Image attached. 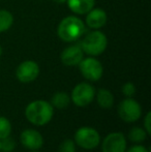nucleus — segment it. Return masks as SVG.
<instances>
[{
    "mask_svg": "<svg viewBox=\"0 0 151 152\" xmlns=\"http://www.w3.org/2000/svg\"><path fill=\"white\" fill-rule=\"evenodd\" d=\"M119 117L124 122L133 123L139 120L142 116L141 104L131 97H126L118 106Z\"/></svg>",
    "mask_w": 151,
    "mask_h": 152,
    "instance_id": "nucleus-6",
    "label": "nucleus"
},
{
    "mask_svg": "<svg viewBox=\"0 0 151 152\" xmlns=\"http://www.w3.org/2000/svg\"><path fill=\"white\" fill-rule=\"evenodd\" d=\"M84 58V52L80 45H71L64 49L60 54V60L66 66L79 65Z\"/></svg>",
    "mask_w": 151,
    "mask_h": 152,
    "instance_id": "nucleus-11",
    "label": "nucleus"
},
{
    "mask_svg": "<svg viewBox=\"0 0 151 152\" xmlns=\"http://www.w3.org/2000/svg\"><path fill=\"white\" fill-rule=\"evenodd\" d=\"M2 54H3V49H2V46L0 45V57L2 56Z\"/></svg>",
    "mask_w": 151,
    "mask_h": 152,
    "instance_id": "nucleus-25",
    "label": "nucleus"
},
{
    "mask_svg": "<svg viewBox=\"0 0 151 152\" xmlns=\"http://www.w3.org/2000/svg\"><path fill=\"white\" fill-rule=\"evenodd\" d=\"M79 68L86 80L91 82H96L103 77L104 67L99 60L95 59L94 57H87L83 58L82 61L79 63Z\"/></svg>",
    "mask_w": 151,
    "mask_h": 152,
    "instance_id": "nucleus-7",
    "label": "nucleus"
},
{
    "mask_svg": "<svg viewBox=\"0 0 151 152\" xmlns=\"http://www.w3.org/2000/svg\"><path fill=\"white\" fill-rule=\"evenodd\" d=\"M22 145L29 150H38L44 145V138L39 132L28 128L22 132L20 136Z\"/></svg>",
    "mask_w": 151,
    "mask_h": 152,
    "instance_id": "nucleus-10",
    "label": "nucleus"
},
{
    "mask_svg": "<svg viewBox=\"0 0 151 152\" xmlns=\"http://www.w3.org/2000/svg\"><path fill=\"white\" fill-rule=\"evenodd\" d=\"M39 66L35 61L26 60L19 64L16 69V78L21 83H31L37 79Z\"/></svg>",
    "mask_w": 151,
    "mask_h": 152,
    "instance_id": "nucleus-8",
    "label": "nucleus"
},
{
    "mask_svg": "<svg viewBox=\"0 0 151 152\" xmlns=\"http://www.w3.org/2000/svg\"><path fill=\"white\" fill-rule=\"evenodd\" d=\"M0 151H1V149H0Z\"/></svg>",
    "mask_w": 151,
    "mask_h": 152,
    "instance_id": "nucleus-27",
    "label": "nucleus"
},
{
    "mask_svg": "<svg viewBox=\"0 0 151 152\" xmlns=\"http://www.w3.org/2000/svg\"><path fill=\"white\" fill-rule=\"evenodd\" d=\"M86 15L87 16H86L85 23H86V25L89 28L94 29V30H98V29L103 28L107 24L108 16H107V12L103 8L93 7Z\"/></svg>",
    "mask_w": 151,
    "mask_h": 152,
    "instance_id": "nucleus-12",
    "label": "nucleus"
},
{
    "mask_svg": "<svg viewBox=\"0 0 151 152\" xmlns=\"http://www.w3.org/2000/svg\"><path fill=\"white\" fill-rule=\"evenodd\" d=\"M150 123H151V113L150 112H147L146 113V116L144 118V129L147 132L148 134H151V126H150Z\"/></svg>",
    "mask_w": 151,
    "mask_h": 152,
    "instance_id": "nucleus-22",
    "label": "nucleus"
},
{
    "mask_svg": "<svg viewBox=\"0 0 151 152\" xmlns=\"http://www.w3.org/2000/svg\"><path fill=\"white\" fill-rule=\"evenodd\" d=\"M83 52L89 56H98L106 51L108 47V37L104 32L93 30L89 32L79 44Z\"/></svg>",
    "mask_w": 151,
    "mask_h": 152,
    "instance_id": "nucleus-3",
    "label": "nucleus"
},
{
    "mask_svg": "<svg viewBox=\"0 0 151 152\" xmlns=\"http://www.w3.org/2000/svg\"><path fill=\"white\" fill-rule=\"evenodd\" d=\"M58 152H76V143L75 141L67 139L64 140L59 145Z\"/></svg>",
    "mask_w": 151,
    "mask_h": 152,
    "instance_id": "nucleus-20",
    "label": "nucleus"
},
{
    "mask_svg": "<svg viewBox=\"0 0 151 152\" xmlns=\"http://www.w3.org/2000/svg\"><path fill=\"white\" fill-rule=\"evenodd\" d=\"M56 2H58V3H65L66 2V0H55Z\"/></svg>",
    "mask_w": 151,
    "mask_h": 152,
    "instance_id": "nucleus-24",
    "label": "nucleus"
},
{
    "mask_svg": "<svg viewBox=\"0 0 151 152\" xmlns=\"http://www.w3.org/2000/svg\"><path fill=\"white\" fill-rule=\"evenodd\" d=\"M122 93L126 97H133L136 93V86L131 82H126L122 86Z\"/></svg>",
    "mask_w": 151,
    "mask_h": 152,
    "instance_id": "nucleus-21",
    "label": "nucleus"
},
{
    "mask_svg": "<svg viewBox=\"0 0 151 152\" xmlns=\"http://www.w3.org/2000/svg\"><path fill=\"white\" fill-rule=\"evenodd\" d=\"M31 152H38V151H36V150H31Z\"/></svg>",
    "mask_w": 151,
    "mask_h": 152,
    "instance_id": "nucleus-26",
    "label": "nucleus"
},
{
    "mask_svg": "<svg viewBox=\"0 0 151 152\" xmlns=\"http://www.w3.org/2000/svg\"><path fill=\"white\" fill-rule=\"evenodd\" d=\"M125 152H149V150L143 145H135L128 148Z\"/></svg>",
    "mask_w": 151,
    "mask_h": 152,
    "instance_id": "nucleus-23",
    "label": "nucleus"
},
{
    "mask_svg": "<svg viewBox=\"0 0 151 152\" xmlns=\"http://www.w3.org/2000/svg\"><path fill=\"white\" fill-rule=\"evenodd\" d=\"M69 102H71V96L66 93V92H56L51 98V102L53 108L56 109H65L69 107Z\"/></svg>",
    "mask_w": 151,
    "mask_h": 152,
    "instance_id": "nucleus-15",
    "label": "nucleus"
},
{
    "mask_svg": "<svg viewBox=\"0 0 151 152\" xmlns=\"http://www.w3.org/2000/svg\"><path fill=\"white\" fill-rule=\"evenodd\" d=\"M14 24V16L6 10H0V33L5 32Z\"/></svg>",
    "mask_w": 151,
    "mask_h": 152,
    "instance_id": "nucleus-16",
    "label": "nucleus"
},
{
    "mask_svg": "<svg viewBox=\"0 0 151 152\" xmlns=\"http://www.w3.org/2000/svg\"><path fill=\"white\" fill-rule=\"evenodd\" d=\"M95 97V88L86 82L79 83L73 89L71 94V100L77 107H86L93 102Z\"/></svg>",
    "mask_w": 151,
    "mask_h": 152,
    "instance_id": "nucleus-5",
    "label": "nucleus"
},
{
    "mask_svg": "<svg viewBox=\"0 0 151 152\" xmlns=\"http://www.w3.org/2000/svg\"><path fill=\"white\" fill-rule=\"evenodd\" d=\"M12 132V123L6 117L0 116V140L10 136Z\"/></svg>",
    "mask_w": 151,
    "mask_h": 152,
    "instance_id": "nucleus-18",
    "label": "nucleus"
},
{
    "mask_svg": "<svg viewBox=\"0 0 151 152\" xmlns=\"http://www.w3.org/2000/svg\"><path fill=\"white\" fill-rule=\"evenodd\" d=\"M69 8L76 15H86L94 7L95 0H66Z\"/></svg>",
    "mask_w": 151,
    "mask_h": 152,
    "instance_id": "nucleus-13",
    "label": "nucleus"
},
{
    "mask_svg": "<svg viewBox=\"0 0 151 152\" xmlns=\"http://www.w3.org/2000/svg\"><path fill=\"white\" fill-rule=\"evenodd\" d=\"M85 31V23L77 16L65 17L57 27V35L65 42H74L79 40Z\"/></svg>",
    "mask_w": 151,
    "mask_h": 152,
    "instance_id": "nucleus-2",
    "label": "nucleus"
},
{
    "mask_svg": "<svg viewBox=\"0 0 151 152\" xmlns=\"http://www.w3.org/2000/svg\"><path fill=\"white\" fill-rule=\"evenodd\" d=\"M97 104L103 109H110L114 104V95L110 90L105 88L99 89L97 92H95Z\"/></svg>",
    "mask_w": 151,
    "mask_h": 152,
    "instance_id": "nucleus-14",
    "label": "nucleus"
},
{
    "mask_svg": "<svg viewBox=\"0 0 151 152\" xmlns=\"http://www.w3.org/2000/svg\"><path fill=\"white\" fill-rule=\"evenodd\" d=\"M75 143L81 148L91 150L99 146L101 136L95 128L90 126H82L75 132Z\"/></svg>",
    "mask_w": 151,
    "mask_h": 152,
    "instance_id": "nucleus-4",
    "label": "nucleus"
},
{
    "mask_svg": "<svg viewBox=\"0 0 151 152\" xmlns=\"http://www.w3.org/2000/svg\"><path fill=\"white\" fill-rule=\"evenodd\" d=\"M148 137V134L144 128L139 127V126H136L133 127L128 132V138L131 142L133 143H141L144 142L146 140V138Z\"/></svg>",
    "mask_w": 151,
    "mask_h": 152,
    "instance_id": "nucleus-17",
    "label": "nucleus"
},
{
    "mask_svg": "<svg viewBox=\"0 0 151 152\" xmlns=\"http://www.w3.org/2000/svg\"><path fill=\"white\" fill-rule=\"evenodd\" d=\"M16 147V142L10 136L0 140V149L3 152H12Z\"/></svg>",
    "mask_w": 151,
    "mask_h": 152,
    "instance_id": "nucleus-19",
    "label": "nucleus"
},
{
    "mask_svg": "<svg viewBox=\"0 0 151 152\" xmlns=\"http://www.w3.org/2000/svg\"><path fill=\"white\" fill-rule=\"evenodd\" d=\"M103 152H125L126 139L122 132H111L101 143Z\"/></svg>",
    "mask_w": 151,
    "mask_h": 152,
    "instance_id": "nucleus-9",
    "label": "nucleus"
},
{
    "mask_svg": "<svg viewBox=\"0 0 151 152\" xmlns=\"http://www.w3.org/2000/svg\"><path fill=\"white\" fill-rule=\"evenodd\" d=\"M54 108L47 100L37 99L31 102L25 109V116L30 123L42 126L52 120Z\"/></svg>",
    "mask_w": 151,
    "mask_h": 152,
    "instance_id": "nucleus-1",
    "label": "nucleus"
}]
</instances>
